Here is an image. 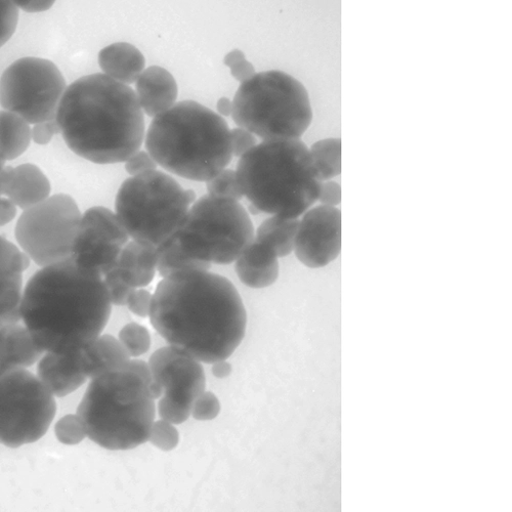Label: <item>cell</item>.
<instances>
[{
	"instance_id": "8992f818",
	"label": "cell",
	"mask_w": 512,
	"mask_h": 512,
	"mask_svg": "<svg viewBox=\"0 0 512 512\" xmlns=\"http://www.w3.org/2000/svg\"><path fill=\"white\" fill-rule=\"evenodd\" d=\"M235 172L251 206L283 219L305 215L323 184L301 139L264 141L240 158Z\"/></svg>"
},
{
	"instance_id": "2e32d148",
	"label": "cell",
	"mask_w": 512,
	"mask_h": 512,
	"mask_svg": "<svg viewBox=\"0 0 512 512\" xmlns=\"http://www.w3.org/2000/svg\"><path fill=\"white\" fill-rule=\"evenodd\" d=\"M30 263L26 253L0 236V319L21 321L23 273Z\"/></svg>"
},
{
	"instance_id": "484cf974",
	"label": "cell",
	"mask_w": 512,
	"mask_h": 512,
	"mask_svg": "<svg viewBox=\"0 0 512 512\" xmlns=\"http://www.w3.org/2000/svg\"><path fill=\"white\" fill-rule=\"evenodd\" d=\"M298 225V219L272 216L256 230L254 240L271 249L278 259L285 258L294 251Z\"/></svg>"
},
{
	"instance_id": "5bb4252c",
	"label": "cell",
	"mask_w": 512,
	"mask_h": 512,
	"mask_svg": "<svg viewBox=\"0 0 512 512\" xmlns=\"http://www.w3.org/2000/svg\"><path fill=\"white\" fill-rule=\"evenodd\" d=\"M148 365L155 401L163 398L192 412L194 402L206 388L201 362L169 346L154 352Z\"/></svg>"
},
{
	"instance_id": "836d02e7",
	"label": "cell",
	"mask_w": 512,
	"mask_h": 512,
	"mask_svg": "<svg viewBox=\"0 0 512 512\" xmlns=\"http://www.w3.org/2000/svg\"><path fill=\"white\" fill-rule=\"evenodd\" d=\"M19 9L14 2H0V48L4 47L16 32Z\"/></svg>"
},
{
	"instance_id": "ee69618b",
	"label": "cell",
	"mask_w": 512,
	"mask_h": 512,
	"mask_svg": "<svg viewBox=\"0 0 512 512\" xmlns=\"http://www.w3.org/2000/svg\"><path fill=\"white\" fill-rule=\"evenodd\" d=\"M18 9L27 13H40L49 11L55 2H14Z\"/></svg>"
},
{
	"instance_id": "603a6c76",
	"label": "cell",
	"mask_w": 512,
	"mask_h": 512,
	"mask_svg": "<svg viewBox=\"0 0 512 512\" xmlns=\"http://www.w3.org/2000/svg\"><path fill=\"white\" fill-rule=\"evenodd\" d=\"M98 59L103 74L126 85L137 82L146 67L142 52L127 42H116L104 48Z\"/></svg>"
},
{
	"instance_id": "4fadbf2b",
	"label": "cell",
	"mask_w": 512,
	"mask_h": 512,
	"mask_svg": "<svg viewBox=\"0 0 512 512\" xmlns=\"http://www.w3.org/2000/svg\"><path fill=\"white\" fill-rule=\"evenodd\" d=\"M130 242L116 213L97 206L85 211L72 247L71 260L80 270L102 278L116 268L122 248Z\"/></svg>"
},
{
	"instance_id": "ba28073f",
	"label": "cell",
	"mask_w": 512,
	"mask_h": 512,
	"mask_svg": "<svg viewBox=\"0 0 512 512\" xmlns=\"http://www.w3.org/2000/svg\"><path fill=\"white\" fill-rule=\"evenodd\" d=\"M196 200L193 190L156 169L125 180L115 210L130 238L158 247L179 231Z\"/></svg>"
},
{
	"instance_id": "d4e9b609",
	"label": "cell",
	"mask_w": 512,
	"mask_h": 512,
	"mask_svg": "<svg viewBox=\"0 0 512 512\" xmlns=\"http://www.w3.org/2000/svg\"><path fill=\"white\" fill-rule=\"evenodd\" d=\"M31 143L27 121L9 111H0V159L12 161L23 155Z\"/></svg>"
},
{
	"instance_id": "8fae6325",
	"label": "cell",
	"mask_w": 512,
	"mask_h": 512,
	"mask_svg": "<svg viewBox=\"0 0 512 512\" xmlns=\"http://www.w3.org/2000/svg\"><path fill=\"white\" fill-rule=\"evenodd\" d=\"M81 217L70 195L56 194L23 210L15 227V238L37 266L60 264L71 260Z\"/></svg>"
},
{
	"instance_id": "7bdbcfd3",
	"label": "cell",
	"mask_w": 512,
	"mask_h": 512,
	"mask_svg": "<svg viewBox=\"0 0 512 512\" xmlns=\"http://www.w3.org/2000/svg\"><path fill=\"white\" fill-rule=\"evenodd\" d=\"M17 211V206L10 199L0 197V227L14 221Z\"/></svg>"
},
{
	"instance_id": "60d3db41",
	"label": "cell",
	"mask_w": 512,
	"mask_h": 512,
	"mask_svg": "<svg viewBox=\"0 0 512 512\" xmlns=\"http://www.w3.org/2000/svg\"><path fill=\"white\" fill-rule=\"evenodd\" d=\"M57 134H60V127L56 118L34 124L31 128V140L40 146L48 145Z\"/></svg>"
},
{
	"instance_id": "9a60e30c",
	"label": "cell",
	"mask_w": 512,
	"mask_h": 512,
	"mask_svg": "<svg viewBox=\"0 0 512 512\" xmlns=\"http://www.w3.org/2000/svg\"><path fill=\"white\" fill-rule=\"evenodd\" d=\"M341 251V211L320 205L309 209L298 225L294 252L311 269L326 267Z\"/></svg>"
},
{
	"instance_id": "3957f363",
	"label": "cell",
	"mask_w": 512,
	"mask_h": 512,
	"mask_svg": "<svg viewBox=\"0 0 512 512\" xmlns=\"http://www.w3.org/2000/svg\"><path fill=\"white\" fill-rule=\"evenodd\" d=\"M56 120L68 148L96 164L125 162L141 150L146 136L137 94L103 73L71 83Z\"/></svg>"
},
{
	"instance_id": "e575fe53",
	"label": "cell",
	"mask_w": 512,
	"mask_h": 512,
	"mask_svg": "<svg viewBox=\"0 0 512 512\" xmlns=\"http://www.w3.org/2000/svg\"><path fill=\"white\" fill-rule=\"evenodd\" d=\"M221 412V403L218 397L211 392L201 394L193 404L191 415L199 421L216 419Z\"/></svg>"
},
{
	"instance_id": "cb8c5ba5",
	"label": "cell",
	"mask_w": 512,
	"mask_h": 512,
	"mask_svg": "<svg viewBox=\"0 0 512 512\" xmlns=\"http://www.w3.org/2000/svg\"><path fill=\"white\" fill-rule=\"evenodd\" d=\"M131 359L119 339L110 334H101L81 350V368L91 380L124 366Z\"/></svg>"
},
{
	"instance_id": "f35d334b",
	"label": "cell",
	"mask_w": 512,
	"mask_h": 512,
	"mask_svg": "<svg viewBox=\"0 0 512 512\" xmlns=\"http://www.w3.org/2000/svg\"><path fill=\"white\" fill-rule=\"evenodd\" d=\"M231 149L233 156L241 158L256 145V138L253 134L242 127L233 128L230 132Z\"/></svg>"
},
{
	"instance_id": "74e56055",
	"label": "cell",
	"mask_w": 512,
	"mask_h": 512,
	"mask_svg": "<svg viewBox=\"0 0 512 512\" xmlns=\"http://www.w3.org/2000/svg\"><path fill=\"white\" fill-rule=\"evenodd\" d=\"M153 294L144 288H138L133 291L128 298L126 307L130 312L140 318H148L150 315Z\"/></svg>"
},
{
	"instance_id": "30bf717a",
	"label": "cell",
	"mask_w": 512,
	"mask_h": 512,
	"mask_svg": "<svg viewBox=\"0 0 512 512\" xmlns=\"http://www.w3.org/2000/svg\"><path fill=\"white\" fill-rule=\"evenodd\" d=\"M55 397L25 368H0V445L19 448L44 437L56 416Z\"/></svg>"
},
{
	"instance_id": "9c48e42d",
	"label": "cell",
	"mask_w": 512,
	"mask_h": 512,
	"mask_svg": "<svg viewBox=\"0 0 512 512\" xmlns=\"http://www.w3.org/2000/svg\"><path fill=\"white\" fill-rule=\"evenodd\" d=\"M175 235L191 258L210 265H230L253 242L255 231L240 202L207 194L190 207Z\"/></svg>"
},
{
	"instance_id": "277c9868",
	"label": "cell",
	"mask_w": 512,
	"mask_h": 512,
	"mask_svg": "<svg viewBox=\"0 0 512 512\" xmlns=\"http://www.w3.org/2000/svg\"><path fill=\"white\" fill-rule=\"evenodd\" d=\"M151 383L149 365L139 359L92 379L77 408L87 437L111 451L148 442L156 416Z\"/></svg>"
},
{
	"instance_id": "f1b7e54d",
	"label": "cell",
	"mask_w": 512,
	"mask_h": 512,
	"mask_svg": "<svg viewBox=\"0 0 512 512\" xmlns=\"http://www.w3.org/2000/svg\"><path fill=\"white\" fill-rule=\"evenodd\" d=\"M118 339L131 358L137 359L151 348V334L149 330L138 323L125 325L119 332Z\"/></svg>"
},
{
	"instance_id": "7c38bea8",
	"label": "cell",
	"mask_w": 512,
	"mask_h": 512,
	"mask_svg": "<svg viewBox=\"0 0 512 512\" xmlns=\"http://www.w3.org/2000/svg\"><path fill=\"white\" fill-rule=\"evenodd\" d=\"M66 80L50 60L26 57L11 64L0 77V106L29 124L56 118Z\"/></svg>"
},
{
	"instance_id": "44dd1931",
	"label": "cell",
	"mask_w": 512,
	"mask_h": 512,
	"mask_svg": "<svg viewBox=\"0 0 512 512\" xmlns=\"http://www.w3.org/2000/svg\"><path fill=\"white\" fill-rule=\"evenodd\" d=\"M116 270L133 288L147 287L157 272V247L135 240L128 242L120 252Z\"/></svg>"
},
{
	"instance_id": "52a82bcc",
	"label": "cell",
	"mask_w": 512,
	"mask_h": 512,
	"mask_svg": "<svg viewBox=\"0 0 512 512\" xmlns=\"http://www.w3.org/2000/svg\"><path fill=\"white\" fill-rule=\"evenodd\" d=\"M232 117L238 127L264 141L301 139L313 121L305 85L291 75L270 70L241 83Z\"/></svg>"
},
{
	"instance_id": "bcb514c9",
	"label": "cell",
	"mask_w": 512,
	"mask_h": 512,
	"mask_svg": "<svg viewBox=\"0 0 512 512\" xmlns=\"http://www.w3.org/2000/svg\"><path fill=\"white\" fill-rule=\"evenodd\" d=\"M218 114L222 117L232 116L233 101L227 97H222L217 104Z\"/></svg>"
},
{
	"instance_id": "6da1fadb",
	"label": "cell",
	"mask_w": 512,
	"mask_h": 512,
	"mask_svg": "<svg viewBox=\"0 0 512 512\" xmlns=\"http://www.w3.org/2000/svg\"><path fill=\"white\" fill-rule=\"evenodd\" d=\"M149 319L170 347L206 364L229 359L247 326L235 285L203 270L163 278L152 296Z\"/></svg>"
},
{
	"instance_id": "7402d4cb",
	"label": "cell",
	"mask_w": 512,
	"mask_h": 512,
	"mask_svg": "<svg viewBox=\"0 0 512 512\" xmlns=\"http://www.w3.org/2000/svg\"><path fill=\"white\" fill-rule=\"evenodd\" d=\"M45 352L40 350L24 324L0 326V368H28Z\"/></svg>"
},
{
	"instance_id": "5b68a950",
	"label": "cell",
	"mask_w": 512,
	"mask_h": 512,
	"mask_svg": "<svg viewBox=\"0 0 512 512\" xmlns=\"http://www.w3.org/2000/svg\"><path fill=\"white\" fill-rule=\"evenodd\" d=\"M230 132L227 121L215 111L183 101L153 118L145 146L166 172L208 182L232 161Z\"/></svg>"
},
{
	"instance_id": "4dcf8cb0",
	"label": "cell",
	"mask_w": 512,
	"mask_h": 512,
	"mask_svg": "<svg viewBox=\"0 0 512 512\" xmlns=\"http://www.w3.org/2000/svg\"><path fill=\"white\" fill-rule=\"evenodd\" d=\"M148 441L159 450L169 452L178 447L180 434L175 424L160 419L154 421Z\"/></svg>"
},
{
	"instance_id": "7a4b0ae2",
	"label": "cell",
	"mask_w": 512,
	"mask_h": 512,
	"mask_svg": "<svg viewBox=\"0 0 512 512\" xmlns=\"http://www.w3.org/2000/svg\"><path fill=\"white\" fill-rule=\"evenodd\" d=\"M112 304L103 278L80 270L72 260L41 268L27 282L21 321L45 353L80 352L107 326Z\"/></svg>"
},
{
	"instance_id": "ffe728a7",
	"label": "cell",
	"mask_w": 512,
	"mask_h": 512,
	"mask_svg": "<svg viewBox=\"0 0 512 512\" xmlns=\"http://www.w3.org/2000/svg\"><path fill=\"white\" fill-rule=\"evenodd\" d=\"M235 271L239 280L247 287L267 288L279 277V259L271 249L253 240L235 262Z\"/></svg>"
},
{
	"instance_id": "e0dca14e",
	"label": "cell",
	"mask_w": 512,
	"mask_h": 512,
	"mask_svg": "<svg viewBox=\"0 0 512 512\" xmlns=\"http://www.w3.org/2000/svg\"><path fill=\"white\" fill-rule=\"evenodd\" d=\"M51 191L50 180L34 164L6 166L0 173V196H6L22 210L45 201Z\"/></svg>"
},
{
	"instance_id": "f546056e",
	"label": "cell",
	"mask_w": 512,
	"mask_h": 512,
	"mask_svg": "<svg viewBox=\"0 0 512 512\" xmlns=\"http://www.w3.org/2000/svg\"><path fill=\"white\" fill-rule=\"evenodd\" d=\"M209 196L240 201L243 194L238 184L236 172L233 169H224L215 178L206 182Z\"/></svg>"
},
{
	"instance_id": "f6af8a7d",
	"label": "cell",
	"mask_w": 512,
	"mask_h": 512,
	"mask_svg": "<svg viewBox=\"0 0 512 512\" xmlns=\"http://www.w3.org/2000/svg\"><path fill=\"white\" fill-rule=\"evenodd\" d=\"M233 367L227 360L218 361L212 364L211 372L213 376L224 379L232 374Z\"/></svg>"
},
{
	"instance_id": "83f0119b",
	"label": "cell",
	"mask_w": 512,
	"mask_h": 512,
	"mask_svg": "<svg viewBox=\"0 0 512 512\" xmlns=\"http://www.w3.org/2000/svg\"><path fill=\"white\" fill-rule=\"evenodd\" d=\"M310 153L322 182L331 181L341 173V140L330 138L315 143Z\"/></svg>"
},
{
	"instance_id": "8d00e7d4",
	"label": "cell",
	"mask_w": 512,
	"mask_h": 512,
	"mask_svg": "<svg viewBox=\"0 0 512 512\" xmlns=\"http://www.w3.org/2000/svg\"><path fill=\"white\" fill-rule=\"evenodd\" d=\"M125 170L131 177L143 175L157 169V163L147 152L140 150L125 162Z\"/></svg>"
},
{
	"instance_id": "4316f807",
	"label": "cell",
	"mask_w": 512,
	"mask_h": 512,
	"mask_svg": "<svg viewBox=\"0 0 512 512\" xmlns=\"http://www.w3.org/2000/svg\"><path fill=\"white\" fill-rule=\"evenodd\" d=\"M210 268V264L191 258L181 247L176 235L157 247V273L162 279L180 272L209 271Z\"/></svg>"
},
{
	"instance_id": "d6986e66",
	"label": "cell",
	"mask_w": 512,
	"mask_h": 512,
	"mask_svg": "<svg viewBox=\"0 0 512 512\" xmlns=\"http://www.w3.org/2000/svg\"><path fill=\"white\" fill-rule=\"evenodd\" d=\"M136 90L144 114L151 118L172 108L179 95L174 75L160 66L146 68L137 80Z\"/></svg>"
},
{
	"instance_id": "d6a6232c",
	"label": "cell",
	"mask_w": 512,
	"mask_h": 512,
	"mask_svg": "<svg viewBox=\"0 0 512 512\" xmlns=\"http://www.w3.org/2000/svg\"><path fill=\"white\" fill-rule=\"evenodd\" d=\"M103 282L112 306H126L128 298H130L135 288L128 285L121 279L116 268L108 272L103 277Z\"/></svg>"
},
{
	"instance_id": "1f68e13d",
	"label": "cell",
	"mask_w": 512,
	"mask_h": 512,
	"mask_svg": "<svg viewBox=\"0 0 512 512\" xmlns=\"http://www.w3.org/2000/svg\"><path fill=\"white\" fill-rule=\"evenodd\" d=\"M55 434L59 442L68 446L78 445L87 438L84 425L77 414L62 417L56 424Z\"/></svg>"
},
{
	"instance_id": "ab89813d",
	"label": "cell",
	"mask_w": 512,
	"mask_h": 512,
	"mask_svg": "<svg viewBox=\"0 0 512 512\" xmlns=\"http://www.w3.org/2000/svg\"><path fill=\"white\" fill-rule=\"evenodd\" d=\"M157 410L161 419L175 425L186 422L191 416L190 410L169 402L163 398L159 399Z\"/></svg>"
},
{
	"instance_id": "b9f144b4",
	"label": "cell",
	"mask_w": 512,
	"mask_h": 512,
	"mask_svg": "<svg viewBox=\"0 0 512 512\" xmlns=\"http://www.w3.org/2000/svg\"><path fill=\"white\" fill-rule=\"evenodd\" d=\"M318 201L321 205L336 207L341 202V187L334 181L323 182Z\"/></svg>"
},
{
	"instance_id": "d590c367",
	"label": "cell",
	"mask_w": 512,
	"mask_h": 512,
	"mask_svg": "<svg viewBox=\"0 0 512 512\" xmlns=\"http://www.w3.org/2000/svg\"><path fill=\"white\" fill-rule=\"evenodd\" d=\"M224 63L230 68L232 76L241 83L249 80L256 74L254 66L240 50H233L228 53L224 58Z\"/></svg>"
},
{
	"instance_id": "ac0fdd59",
	"label": "cell",
	"mask_w": 512,
	"mask_h": 512,
	"mask_svg": "<svg viewBox=\"0 0 512 512\" xmlns=\"http://www.w3.org/2000/svg\"><path fill=\"white\" fill-rule=\"evenodd\" d=\"M37 377L54 397L72 394L88 380L81 368V351L69 355H42L38 361Z\"/></svg>"
},
{
	"instance_id": "7dc6e473",
	"label": "cell",
	"mask_w": 512,
	"mask_h": 512,
	"mask_svg": "<svg viewBox=\"0 0 512 512\" xmlns=\"http://www.w3.org/2000/svg\"><path fill=\"white\" fill-rule=\"evenodd\" d=\"M5 167H6V162L4 160L0 159V173L3 172Z\"/></svg>"
}]
</instances>
